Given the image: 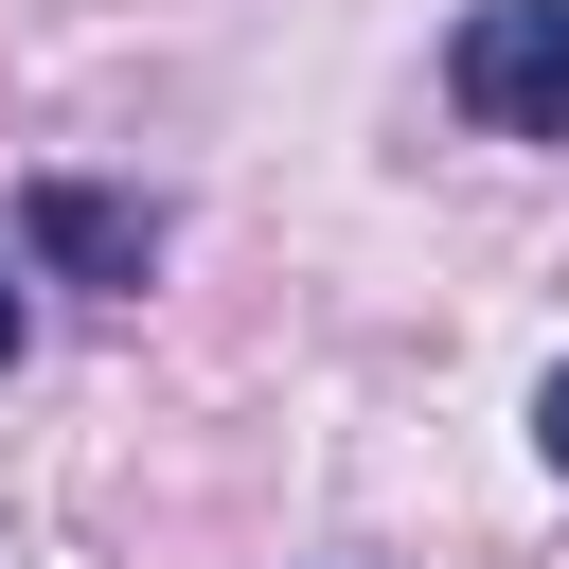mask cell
Returning <instances> with one entry per match:
<instances>
[{"label":"cell","mask_w":569,"mask_h":569,"mask_svg":"<svg viewBox=\"0 0 569 569\" xmlns=\"http://www.w3.org/2000/svg\"><path fill=\"white\" fill-rule=\"evenodd\" d=\"M445 89H462V124H498V142H569V0H480V18L445 36Z\"/></svg>","instance_id":"1"},{"label":"cell","mask_w":569,"mask_h":569,"mask_svg":"<svg viewBox=\"0 0 569 569\" xmlns=\"http://www.w3.org/2000/svg\"><path fill=\"white\" fill-rule=\"evenodd\" d=\"M18 249L53 284H142L160 267V196H107V178H36L18 196Z\"/></svg>","instance_id":"2"},{"label":"cell","mask_w":569,"mask_h":569,"mask_svg":"<svg viewBox=\"0 0 569 569\" xmlns=\"http://www.w3.org/2000/svg\"><path fill=\"white\" fill-rule=\"evenodd\" d=\"M533 445H551V480H569V356H551V391H533Z\"/></svg>","instance_id":"3"},{"label":"cell","mask_w":569,"mask_h":569,"mask_svg":"<svg viewBox=\"0 0 569 569\" xmlns=\"http://www.w3.org/2000/svg\"><path fill=\"white\" fill-rule=\"evenodd\" d=\"M0 356H18V284H0Z\"/></svg>","instance_id":"4"}]
</instances>
